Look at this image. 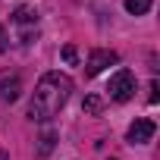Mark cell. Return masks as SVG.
I'll return each mask as SVG.
<instances>
[{"instance_id": "cell-1", "label": "cell", "mask_w": 160, "mask_h": 160, "mask_svg": "<svg viewBox=\"0 0 160 160\" xmlns=\"http://www.w3.org/2000/svg\"><path fill=\"white\" fill-rule=\"evenodd\" d=\"M72 94V78L63 72H44L41 82L35 85V94L28 101V116L38 122H50Z\"/></svg>"}, {"instance_id": "cell-2", "label": "cell", "mask_w": 160, "mask_h": 160, "mask_svg": "<svg viewBox=\"0 0 160 160\" xmlns=\"http://www.w3.org/2000/svg\"><path fill=\"white\" fill-rule=\"evenodd\" d=\"M10 22H13V28H16V38H19V44H32L35 38H38V10L35 7H28V3H22V7H16L13 10V16H10Z\"/></svg>"}, {"instance_id": "cell-3", "label": "cell", "mask_w": 160, "mask_h": 160, "mask_svg": "<svg viewBox=\"0 0 160 160\" xmlns=\"http://www.w3.org/2000/svg\"><path fill=\"white\" fill-rule=\"evenodd\" d=\"M107 98L116 104H126L135 98V72L132 69H116L107 82Z\"/></svg>"}, {"instance_id": "cell-4", "label": "cell", "mask_w": 160, "mask_h": 160, "mask_svg": "<svg viewBox=\"0 0 160 160\" xmlns=\"http://www.w3.org/2000/svg\"><path fill=\"white\" fill-rule=\"evenodd\" d=\"M116 63H119V53H116V50H91V53H88V63H85V75L94 78V75H101L107 66H116Z\"/></svg>"}, {"instance_id": "cell-5", "label": "cell", "mask_w": 160, "mask_h": 160, "mask_svg": "<svg viewBox=\"0 0 160 160\" xmlns=\"http://www.w3.org/2000/svg\"><path fill=\"white\" fill-rule=\"evenodd\" d=\"M19 94H22L19 72L3 69V72H0V104H13V101H19Z\"/></svg>"}, {"instance_id": "cell-6", "label": "cell", "mask_w": 160, "mask_h": 160, "mask_svg": "<svg viewBox=\"0 0 160 160\" xmlns=\"http://www.w3.org/2000/svg\"><path fill=\"white\" fill-rule=\"evenodd\" d=\"M154 132H157L154 119H135V122L129 126V132H126V141H129V144H148V141L154 138Z\"/></svg>"}, {"instance_id": "cell-7", "label": "cell", "mask_w": 160, "mask_h": 160, "mask_svg": "<svg viewBox=\"0 0 160 160\" xmlns=\"http://www.w3.org/2000/svg\"><path fill=\"white\" fill-rule=\"evenodd\" d=\"M154 7V0H126V13L129 16H144Z\"/></svg>"}, {"instance_id": "cell-8", "label": "cell", "mask_w": 160, "mask_h": 160, "mask_svg": "<svg viewBox=\"0 0 160 160\" xmlns=\"http://www.w3.org/2000/svg\"><path fill=\"white\" fill-rule=\"evenodd\" d=\"M50 148H53V132H50V129H47V132H44V135H41V148H38V154H41V157H44V154H50Z\"/></svg>"}, {"instance_id": "cell-9", "label": "cell", "mask_w": 160, "mask_h": 160, "mask_svg": "<svg viewBox=\"0 0 160 160\" xmlns=\"http://www.w3.org/2000/svg\"><path fill=\"white\" fill-rule=\"evenodd\" d=\"M63 60H66V63H72V66H75V63H78V50H75V47H72V44H66V47H63Z\"/></svg>"}, {"instance_id": "cell-10", "label": "cell", "mask_w": 160, "mask_h": 160, "mask_svg": "<svg viewBox=\"0 0 160 160\" xmlns=\"http://www.w3.org/2000/svg\"><path fill=\"white\" fill-rule=\"evenodd\" d=\"M10 50V35H7V28L0 25V53H7Z\"/></svg>"}, {"instance_id": "cell-11", "label": "cell", "mask_w": 160, "mask_h": 160, "mask_svg": "<svg viewBox=\"0 0 160 160\" xmlns=\"http://www.w3.org/2000/svg\"><path fill=\"white\" fill-rule=\"evenodd\" d=\"M85 110H88V113H98V110H101V101H98V98H85Z\"/></svg>"}, {"instance_id": "cell-12", "label": "cell", "mask_w": 160, "mask_h": 160, "mask_svg": "<svg viewBox=\"0 0 160 160\" xmlns=\"http://www.w3.org/2000/svg\"><path fill=\"white\" fill-rule=\"evenodd\" d=\"M148 101H151V104H157V82H151V94H148Z\"/></svg>"}]
</instances>
